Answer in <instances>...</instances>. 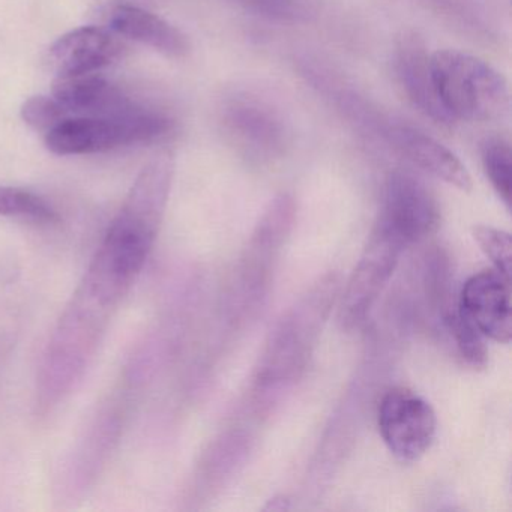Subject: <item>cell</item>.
I'll return each instance as SVG.
<instances>
[{"label":"cell","mask_w":512,"mask_h":512,"mask_svg":"<svg viewBox=\"0 0 512 512\" xmlns=\"http://www.w3.org/2000/svg\"><path fill=\"white\" fill-rule=\"evenodd\" d=\"M173 158L163 152L143 167L107 230L83 283V295L100 307L124 298L154 247L172 185Z\"/></svg>","instance_id":"obj_1"},{"label":"cell","mask_w":512,"mask_h":512,"mask_svg":"<svg viewBox=\"0 0 512 512\" xmlns=\"http://www.w3.org/2000/svg\"><path fill=\"white\" fill-rule=\"evenodd\" d=\"M430 74L434 94L452 122H490L508 113V82L488 62L439 50L430 55Z\"/></svg>","instance_id":"obj_2"},{"label":"cell","mask_w":512,"mask_h":512,"mask_svg":"<svg viewBox=\"0 0 512 512\" xmlns=\"http://www.w3.org/2000/svg\"><path fill=\"white\" fill-rule=\"evenodd\" d=\"M337 290V278L329 275L302 298L278 325L259 368L262 382H281L298 376L299 371L304 370Z\"/></svg>","instance_id":"obj_3"},{"label":"cell","mask_w":512,"mask_h":512,"mask_svg":"<svg viewBox=\"0 0 512 512\" xmlns=\"http://www.w3.org/2000/svg\"><path fill=\"white\" fill-rule=\"evenodd\" d=\"M148 137L146 109L137 106L118 119L67 116L46 133V146L50 152L61 157L91 155L146 143Z\"/></svg>","instance_id":"obj_4"},{"label":"cell","mask_w":512,"mask_h":512,"mask_svg":"<svg viewBox=\"0 0 512 512\" xmlns=\"http://www.w3.org/2000/svg\"><path fill=\"white\" fill-rule=\"evenodd\" d=\"M377 425L389 451L403 463L424 457L436 439L437 418L433 407L407 388H392L383 395L377 410Z\"/></svg>","instance_id":"obj_5"},{"label":"cell","mask_w":512,"mask_h":512,"mask_svg":"<svg viewBox=\"0 0 512 512\" xmlns=\"http://www.w3.org/2000/svg\"><path fill=\"white\" fill-rule=\"evenodd\" d=\"M404 248L406 245L397 236L376 223L341 298L340 322L343 328H358L364 323L394 274Z\"/></svg>","instance_id":"obj_6"},{"label":"cell","mask_w":512,"mask_h":512,"mask_svg":"<svg viewBox=\"0 0 512 512\" xmlns=\"http://www.w3.org/2000/svg\"><path fill=\"white\" fill-rule=\"evenodd\" d=\"M442 215L430 188L412 173L389 175L377 224L404 245L418 244L439 230Z\"/></svg>","instance_id":"obj_7"},{"label":"cell","mask_w":512,"mask_h":512,"mask_svg":"<svg viewBox=\"0 0 512 512\" xmlns=\"http://www.w3.org/2000/svg\"><path fill=\"white\" fill-rule=\"evenodd\" d=\"M221 122L229 139L256 160L280 157L289 140L281 113L257 95H232L221 110Z\"/></svg>","instance_id":"obj_8"},{"label":"cell","mask_w":512,"mask_h":512,"mask_svg":"<svg viewBox=\"0 0 512 512\" xmlns=\"http://www.w3.org/2000/svg\"><path fill=\"white\" fill-rule=\"evenodd\" d=\"M458 310L484 337L508 344L512 337L511 278L497 269L472 275L461 290Z\"/></svg>","instance_id":"obj_9"},{"label":"cell","mask_w":512,"mask_h":512,"mask_svg":"<svg viewBox=\"0 0 512 512\" xmlns=\"http://www.w3.org/2000/svg\"><path fill=\"white\" fill-rule=\"evenodd\" d=\"M124 44L98 26H83L62 35L49 50L50 68L58 76L100 73L121 59Z\"/></svg>","instance_id":"obj_10"},{"label":"cell","mask_w":512,"mask_h":512,"mask_svg":"<svg viewBox=\"0 0 512 512\" xmlns=\"http://www.w3.org/2000/svg\"><path fill=\"white\" fill-rule=\"evenodd\" d=\"M383 136L391 143L392 148L413 166L464 193L472 190V178L466 166L458 160L454 152L449 151L446 146L424 131L410 125L391 122L383 128Z\"/></svg>","instance_id":"obj_11"},{"label":"cell","mask_w":512,"mask_h":512,"mask_svg":"<svg viewBox=\"0 0 512 512\" xmlns=\"http://www.w3.org/2000/svg\"><path fill=\"white\" fill-rule=\"evenodd\" d=\"M53 97L70 115L74 113L97 118H122L137 106L98 73L56 77L53 82Z\"/></svg>","instance_id":"obj_12"},{"label":"cell","mask_w":512,"mask_h":512,"mask_svg":"<svg viewBox=\"0 0 512 512\" xmlns=\"http://www.w3.org/2000/svg\"><path fill=\"white\" fill-rule=\"evenodd\" d=\"M103 14L113 34L145 44L170 58H182L190 50L187 37L176 26L136 5H109Z\"/></svg>","instance_id":"obj_13"},{"label":"cell","mask_w":512,"mask_h":512,"mask_svg":"<svg viewBox=\"0 0 512 512\" xmlns=\"http://www.w3.org/2000/svg\"><path fill=\"white\" fill-rule=\"evenodd\" d=\"M395 73L413 106L419 112L430 116L437 124H452L434 94L430 74V55L424 41L413 34L404 32L395 46Z\"/></svg>","instance_id":"obj_14"},{"label":"cell","mask_w":512,"mask_h":512,"mask_svg":"<svg viewBox=\"0 0 512 512\" xmlns=\"http://www.w3.org/2000/svg\"><path fill=\"white\" fill-rule=\"evenodd\" d=\"M481 158L488 181L506 208H511L512 152L508 140L503 137H488L482 143Z\"/></svg>","instance_id":"obj_15"},{"label":"cell","mask_w":512,"mask_h":512,"mask_svg":"<svg viewBox=\"0 0 512 512\" xmlns=\"http://www.w3.org/2000/svg\"><path fill=\"white\" fill-rule=\"evenodd\" d=\"M0 217L23 218L35 223H58L59 215L43 197L17 187H0Z\"/></svg>","instance_id":"obj_16"},{"label":"cell","mask_w":512,"mask_h":512,"mask_svg":"<svg viewBox=\"0 0 512 512\" xmlns=\"http://www.w3.org/2000/svg\"><path fill=\"white\" fill-rule=\"evenodd\" d=\"M443 320L461 356L473 367H485L488 356L487 347H485L484 335L478 331V328L458 310V307L448 308Z\"/></svg>","instance_id":"obj_17"},{"label":"cell","mask_w":512,"mask_h":512,"mask_svg":"<svg viewBox=\"0 0 512 512\" xmlns=\"http://www.w3.org/2000/svg\"><path fill=\"white\" fill-rule=\"evenodd\" d=\"M473 236L485 256L493 262L494 269L511 278L512 241L511 235L490 226H478L473 229Z\"/></svg>","instance_id":"obj_18"},{"label":"cell","mask_w":512,"mask_h":512,"mask_svg":"<svg viewBox=\"0 0 512 512\" xmlns=\"http://www.w3.org/2000/svg\"><path fill=\"white\" fill-rule=\"evenodd\" d=\"M20 115L26 125L34 128L35 131L46 134L62 119L70 116V113L55 97L38 95V97L29 98L23 103Z\"/></svg>","instance_id":"obj_19"}]
</instances>
